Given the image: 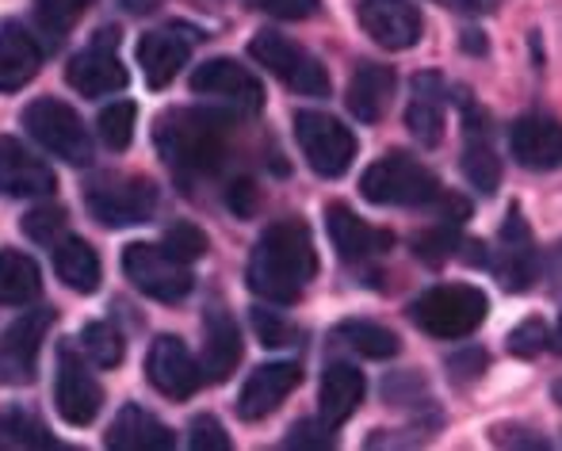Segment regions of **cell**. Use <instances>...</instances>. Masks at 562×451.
<instances>
[{
  "label": "cell",
  "mask_w": 562,
  "mask_h": 451,
  "mask_svg": "<svg viewBox=\"0 0 562 451\" xmlns=\"http://www.w3.org/2000/svg\"><path fill=\"white\" fill-rule=\"evenodd\" d=\"M318 275V249L306 223L280 218L260 234L257 249L249 257V291L265 303L291 306L306 291V283Z\"/></svg>",
  "instance_id": "1"
},
{
  "label": "cell",
  "mask_w": 562,
  "mask_h": 451,
  "mask_svg": "<svg viewBox=\"0 0 562 451\" xmlns=\"http://www.w3.org/2000/svg\"><path fill=\"white\" fill-rule=\"evenodd\" d=\"M154 142L161 157L180 172H215L226 157L229 119L218 112H195V108H172L157 119Z\"/></svg>",
  "instance_id": "2"
},
{
  "label": "cell",
  "mask_w": 562,
  "mask_h": 451,
  "mask_svg": "<svg viewBox=\"0 0 562 451\" xmlns=\"http://www.w3.org/2000/svg\"><path fill=\"white\" fill-rule=\"evenodd\" d=\"M360 192L375 207H429L445 200L440 180L409 154H386L360 177Z\"/></svg>",
  "instance_id": "3"
},
{
  "label": "cell",
  "mask_w": 562,
  "mask_h": 451,
  "mask_svg": "<svg viewBox=\"0 0 562 451\" xmlns=\"http://www.w3.org/2000/svg\"><path fill=\"white\" fill-rule=\"evenodd\" d=\"M490 298L482 295L471 283H440L429 287L414 306H409V318L417 329H425L437 340H463L486 322Z\"/></svg>",
  "instance_id": "4"
},
{
  "label": "cell",
  "mask_w": 562,
  "mask_h": 451,
  "mask_svg": "<svg viewBox=\"0 0 562 451\" xmlns=\"http://www.w3.org/2000/svg\"><path fill=\"white\" fill-rule=\"evenodd\" d=\"M249 54L257 66H265L276 81H283L299 97H329V74L311 50L280 31H260L249 43Z\"/></svg>",
  "instance_id": "5"
},
{
  "label": "cell",
  "mask_w": 562,
  "mask_h": 451,
  "mask_svg": "<svg viewBox=\"0 0 562 451\" xmlns=\"http://www.w3.org/2000/svg\"><path fill=\"white\" fill-rule=\"evenodd\" d=\"M23 126L46 154L61 157L69 165L92 161V138L85 131L81 115L66 100H35V104H27L23 108Z\"/></svg>",
  "instance_id": "6"
},
{
  "label": "cell",
  "mask_w": 562,
  "mask_h": 451,
  "mask_svg": "<svg viewBox=\"0 0 562 451\" xmlns=\"http://www.w3.org/2000/svg\"><path fill=\"white\" fill-rule=\"evenodd\" d=\"M295 138L303 149L306 165H311L318 177L337 180L352 169L356 161V134L348 131L340 119L326 112H299L295 115Z\"/></svg>",
  "instance_id": "7"
},
{
  "label": "cell",
  "mask_w": 562,
  "mask_h": 451,
  "mask_svg": "<svg viewBox=\"0 0 562 451\" xmlns=\"http://www.w3.org/2000/svg\"><path fill=\"white\" fill-rule=\"evenodd\" d=\"M123 272L142 295L157 298V303H180L192 291V272L184 260L172 257L165 245L134 241L123 249Z\"/></svg>",
  "instance_id": "8"
},
{
  "label": "cell",
  "mask_w": 562,
  "mask_h": 451,
  "mask_svg": "<svg viewBox=\"0 0 562 451\" xmlns=\"http://www.w3.org/2000/svg\"><path fill=\"white\" fill-rule=\"evenodd\" d=\"M85 207L100 226H138L149 223V215L157 211V188L142 177H112L97 180L85 195Z\"/></svg>",
  "instance_id": "9"
},
{
  "label": "cell",
  "mask_w": 562,
  "mask_h": 451,
  "mask_svg": "<svg viewBox=\"0 0 562 451\" xmlns=\"http://www.w3.org/2000/svg\"><path fill=\"white\" fill-rule=\"evenodd\" d=\"M54 326V311L38 306V311H27L4 329L0 337V383L20 386L31 383L38 371V352H43L46 329Z\"/></svg>",
  "instance_id": "10"
},
{
  "label": "cell",
  "mask_w": 562,
  "mask_h": 451,
  "mask_svg": "<svg viewBox=\"0 0 562 451\" xmlns=\"http://www.w3.org/2000/svg\"><path fill=\"white\" fill-rule=\"evenodd\" d=\"M54 406H58V417L74 429H85V425L97 421L100 406H104V386L97 383L89 368L81 363V356L74 348H61L58 352V379H54Z\"/></svg>",
  "instance_id": "11"
},
{
  "label": "cell",
  "mask_w": 562,
  "mask_h": 451,
  "mask_svg": "<svg viewBox=\"0 0 562 451\" xmlns=\"http://www.w3.org/2000/svg\"><path fill=\"white\" fill-rule=\"evenodd\" d=\"M119 46V31H100V38L89 46V50H81L74 61L66 66V81L74 92H81V97L97 100V97H112V92H123L126 89V66L119 61L115 54Z\"/></svg>",
  "instance_id": "12"
},
{
  "label": "cell",
  "mask_w": 562,
  "mask_h": 451,
  "mask_svg": "<svg viewBox=\"0 0 562 451\" xmlns=\"http://www.w3.org/2000/svg\"><path fill=\"white\" fill-rule=\"evenodd\" d=\"M494 275L513 295H520V291H528L540 280V252H536L532 229H528L520 207L509 211V218H505V226H502V237H497Z\"/></svg>",
  "instance_id": "13"
},
{
  "label": "cell",
  "mask_w": 562,
  "mask_h": 451,
  "mask_svg": "<svg viewBox=\"0 0 562 451\" xmlns=\"http://www.w3.org/2000/svg\"><path fill=\"white\" fill-rule=\"evenodd\" d=\"M192 92L195 97L223 100L226 108H234V112H241V115H257L260 108H265V89H260V81L249 74V69L237 66V61H229V58L203 61V66L192 74Z\"/></svg>",
  "instance_id": "14"
},
{
  "label": "cell",
  "mask_w": 562,
  "mask_h": 451,
  "mask_svg": "<svg viewBox=\"0 0 562 451\" xmlns=\"http://www.w3.org/2000/svg\"><path fill=\"white\" fill-rule=\"evenodd\" d=\"M146 375L165 398L180 402L192 398L207 379H203V363H195V356L188 352V345L180 337H157L149 345L146 356Z\"/></svg>",
  "instance_id": "15"
},
{
  "label": "cell",
  "mask_w": 562,
  "mask_h": 451,
  "mask_svg": "<svg viewBox=\"0 0 562 451\" xmlns=\"http://www.w3.org/2000/svg\"><path fill=\"white\" fill-rule=\"evenodd\" d=\"M54 188H58V177H54L50 165L31 149H23L15 138L0 134V195L35 200V195H50Z\"/></svg>",
  "instance_id": "16"
},
{
  "label": "cell",
  "mask_w": 562,
  "mask_h": 451,
  "mask_svg": "<svg viewBox=\"0 0 562 451\" xmlns=\"http://www.w3.org/2000/svg\"><path fill=\"white\" fill-rule=\"evenodd\" d=\"M360 27L386 50H409L422 38V15L409 0H360Z\"/></svg>",
  "instance_id": "17"
},
{
  "label": "cell",
  "mask_w": 562,
  "mask_h": 451,
  "mask_svg": "<svg viewBox=\"0 0 562 451\" xmlns=\"http://www.w3.org/2000/svg\"><path fill=\"white\" fill-rule=\"evenodd\" d=\"M509 149L517 165L532 172L562 169V123L551 115H525L509 126Z\"/></svg>",
  "instance_id": "18"
},
{
  "label": "cell",
  "mask_w": 562,
  "mask_h": 451,
  "mask_svg": "<svg viewBox=\"0 0 562 451\" xmlns=\"http://www.w3.org/2000/svg\"><path fill=\"white\" fill-rule=\"evenodd\" d=\"M299 379H303L299 363H265V368H257L245 379L241 394H237V417L241 421H265L295 391Z\"/></svg>",
  "instance_id": "19"
},
{
  "label": "cell",
  "mask_w": 562,
  "mask_h": 451,
  "mask_svg": "<svg viewBox=\"0 0 562 451\" xmlns=\"http://www.w3.org/2000/svg\"><path fill=\"white\" fill-rule=\"evenodd\" d=\"M463 177L482 195H494L497 184H502V157L494 149V138H490L486 112H479L474 104L463 108Z\"/></svg>",
  "instance_id": "20"
},
{
  "label": "cell",
  "mask_w": 562,
  "mask_h": 451,
  "mask_svg": "<svg viewBox=\"0 0 562 451\" xmlns=\"http://www.w3.org/2000/svg\"><path fill=\"white\" fill-rule=\"evenodd\" d=\"M192 43H195V31H188V27H161V31L142 35L138 61H142V74H146L149 89L172 84V77L184 69L188 54H192Z\"/></svg>",
  "instance_id": "21"
},
{
  "label": "cell",
  "mask_w": 562,
  "mask_h": 451,
  "mask_svg": "<svg viewBox=\"0 0 562 451\" xmlns=\"http://www.w3.org/2000/svg\"><path fill=\"white\" fill-rule=\"evenodd\" d=\"M326 226H329V241H334L337 257L348 260V264H363L371 257H383L386 249L394 245V237L386 229L368 226L363 218H356L352 207L345 203H334L326 211Z\"/></svg>",
  "instance_id": "22"
},
{
  "label": "cell",
  "mask_w": 562,
  "mask_h": 451,
  "mask_svg": "<svg viewBox=\"0 0 562 451\" xmlns=\"http://www.w3.org/2000/svg\"><path fill=\"white\" fill-rule=\"evenodd\" d=\"M203 379L207 383H226L234 368L241 363V334L226 306L203 311Z\"/></svg>",
  "instance_id": "23"
},
{
  "label": "cell",
  "mask_w": 562,
  "mask_h": 451,
  "mask_svg": "<svg viewBox=\"0 0 562 451\" xmlns=\"http://www.w3.org/2000/svg\"><path fill=\"white\" fill-rule=\"evenodd\" d=\"M104 444L115 448V451H172L177 448V440H172L169 425L157 421L149 409L123 406L115 414L112 429H108Z\"/></svg>",
  "instance_id": "24"
},
{
  "label": "cell",
  "mask_w": 562,
  "mask_h": 451,
  "mask_svg": "<svg viewBox=\"0 0 562 451\" xmlns=\"http://www.w3.org/2000/svg\"><path fill=\"white\" fill-rule=\"evenodd\" d=\"M406 126L417 146L437 149L445 138V81L437 74H422L414 81V100L406 108Z\"/></svg>",
  "instance_id": "25"
},
{
  "label": "cell",
  "mask_w": 562,
  "mask_h": 451,
  "mask_svg": "<svg viewBox=\"0 0 562 451\" xmlns=\"http://www.w3.org/2000/svg\"><path fill=\"white\" fill-rule=\"evenodd\" d=\"M391 97H394V74L391 66H379V61H363L360 69L352 74L348 81V112H352L360 123H379L391 108Z\"/></svg>",
  "instance_id": "26"
},
{
  "label": "cell",
  "mask_w": 562,
  "mask_h": 451,
  "mask_svg": "<svg viewBox=\"0 0 562 451\" xmlns=\"http://www.w3.org/2000/svg\"><path fill=\"white\" fill-rule=\"evenodd\" d=\"M363 391H368V383H363V375L352 363H329V368L322 371V386H318L322 417H326L329 425H345L348 417L360 409Z\"/></svg>",
  "instance_id": "27"
},
{
  "label": "cell",
  "mask_w": 562,
  "mask_h": 451,
  "mask_svg": "<svg viewBox=\"0 0 562 451\" xmlns=\"http://www.w3.org/2000/svg\"><path fill=\"white\" fill-rule=\"evenodd\" d=\"M43 66V50L23 27L0 31V92H20Z\"/></svg>",
  "instance_id": "28"
},
{
  "label": "cell",
  "mask_w": 562,
  "mask_h": 451,
  "mask_svg": "<svg viewBox=\"0 0 562 451\" xmlns=\"http://www.w3.org/2000/svg\"><path fill=\"white\" fill-rule=\"evenodd\" d=\"M54 249V272L66 283L69 291H81V295H92L100 287V257L89 241L81 237H61V241L50 245Z\"/></svg>",
  "instance_id": "29"
},
{
  "label": "cell",
  "mask_w": 562,
  "mask_h": 451,
  "mask_svg": "<svg viewBox=\"0 0 562 451\" xmlns=\"http://www.w3.org/2000/svg\"><path fill=\"white\" fill-rule=\"evenodd\" d=\"M38 291H43V275L35 260L20 249L0 252V306H23L38 298Z\"/></svg>",
  "instance_id": "30"
},
{
  "label": "cell",
  "mask_w": 562,
  "mask_h": 451,
  "mask_svg": "<svg viewBox=\"0 0 562 451\" xmlns=\"http://www.w3.org/2000/svg\"><path fill=\"white\" fill-rule=\"evenodd\" d=\"M337 340H345L352 352L368 356V360H391L402 348L398 337L375 322H345V326H337Z\"/></svg>",
  "instance_id": "31"
},
{
  "label": "cell",
  "mask_w": 562,
  "mask_h": 451,
  "mask_svg": "<svg viewBox=\"0 0 562 451\" xmlns=\"http://www.w3.org/2000/svg\"><path fill=\"white\" fill-rule=\"evenodd\" d=\"M0 437H4L8 444H20V448H54V440H50V432L43 429V421L23 406L0 409Z\"/></svg>",
  "instance_id": "32"
},
{
  "label": "cell",
  "mask_w": 562,
  "mask_h": 451,
  "mask_svg": "<svg viewBox=\"0 0 562 451\" xmlns=\"http://www.w3.org/2000/svg\"><path fill=\"white\" fill-rule=\"evenodd\" d=\"M81 348L97 368H119L123 363V337L108 322H89L81 329Z\"/></svg>",
  "instance_id": "33"
},
{
  "label": "cell",
  "mask_w": 562,
  "mask_h": 451,
  "mask_svg": "<svg viewBox=\"0 0 562 451\" xmlns=\"http://www.w3.org/2000/svg\"><path fill=\"white\" fill-rule=\"evenodd\" d=\"M134 119H138V108H134L131 100H119V104L100 112V138H104L108 149H126V146H131Z\"/></svg>",
  "instance_id": "34"
},
{
  "label": "cell",
  "mask_w": 562,
  "mask_h": 451,
  "mask_svg": "<svg viewBox=\"0 0 562 451\" xmlns=\"http://www.w3.org/2000/svg\"><path fill=\"white\" fill-rule=\"evenodd\" d=\"M161 245L177 260L192 264V260H200L203 252H207V234H203L200 226H192V223H172L169 229H165V241Z\"/></svg>",
  "instance_id": "35"
},
{
  "label": "cell",
  "mask_w": 562,
  "mask_h": 451,
  "mask_svg": "<svg viewBox=\"0 0 562 451\" xmlns=\"http://www.w3.org/2000/svg\"><path fill=\"white\" fill-rule=\"evenodd\" d=\"M23 234L38 245H54L66 237V211L61 207H35L23 215Z\"/></svg>",
  "instance_id": "36"
},
{
  "label": "cell",
  "mask_w": 562,
  "mask_h": 451,
  "mask_svg": "<svg viewBox=\"0 0 562 451\" xmlns=\"http://www.w3.org/2000/svg\"><path fill=\"white\" fill-rule=\"evenodd\" d=\"M92 4H97V0H35V12H38V20H43V27L69 31Z\"/></svg>",
  "instance_id": "37"
},
{
  "label": "cell",
  "mask_w": 562,
  "mask_h": 451,
  "mask_svg": "<svg viewBox=\"0 0 562 451\" xmlns=\"http://www.w3.org/2000/svg\"><path fill=\"white\" fill-rule=\"evenodd\" d=\"M456 229H448L445 226H437V229H429V234H422V237H414V252L425 260V264H445V260L451 257V249H456Z\"/></svg>",
  "instance_id": "38"
},
{
  "label": "cell",
  "mask_w": 562,
  "mask_h": 451,
  "mask_svg": "<svg viewBox=\"0 0 562 451\" xmlns=\"http://www.w3.org/2000/svg\"><path fill=\"white\" fill-rule=\"evenodd\" d=\"M543 345H548V326H543L540 318L520 322V326L509 334V352L520 356V360H528V356H540Z\"/></svg>",
  "instance_id": "39"
},
{
  "label": "cell",
  "mask_w": 562,
  "mask_h": 451,
  "mask_svg": "<svg viewBox=\"0 0 562 451\" xmlns=\"http://www.w3.org/2000/svg\"><path fill=\"white\" fill-rule=\"evenodd\" d=\"M334 429L337 425H329L326 417H322V421H299L283 444L288 448H334L337 444Z\"/></svg>",
  "instance_id": "40"
},
{
  "label": "cell",
  "mask_w": 562,
  "mask_h": 451,
  "mask_svg": "<svg viewBox=\"0 0 562 451\" xmlns=\"http://www.w3.org/2000/svg\"><path fill=\"white\" fill-rule=\"evenodd\" d=\"M252 329H257V337L265 340L268 348H283V345H291V337H295V329H291L280 314L265 311V306L252 311Z\"/></svg>",
  "instance_id": "41"
},
{
  "label": "cell",
  "mask_w": 562,
  "mask_h": 451,
  "mask_svg": "<svg viewBox=\"0 0 562 451\" xmlns=\"http://www.w3.org/2000/svg\"><path fill=\"white\" fill-rule=\"evenodd\" d=\"M188 444H192V451H229V437L215 417L203 414L192 421V440H188Z\"/></svg>",
  "instance_id": "42"
},
{
  "label": "cell",
  "mask_w": 562,
  "mask_h": 451,
  "mask_svg": "<svg viewBox=\"0 0 562 451\" xmlns=\"http://www.w3.org/2000/svg\"><path fill=\"white\" fill-rule=\"evenodd\" d=\"M226 207L234 211L237 218H252L260 207V188L252 184L249 177H237L234 184L226 188Z\"/></svg>",
  "instance_id": "43"
},
{
  "label": "cell",
  "mask_w": 562,
  "mask_h": 451,
  "mask_svg": "<svg viewBox=\"0 0 562 451\" xmlns=\"http://www.w3.org/2000/svg\"><path fill=\"white\" fill-rule=\"evenodd\" d=\"M249 4L272 15V20H311L322 0H249Z\"/></svg>",
  "instance_id": "44"
},
{
  "label": "cell",
  "mask_w": 562,
  "mask_h": 451,
  "mask_svg": "<svg viewBox=\"0 0 562 451\" xmlns=\"http://www.w3.org/2000/svg\"><path fill=\"white\" fill-rule=\"evenodd\" d=\"M451 375L459 379V383H467V379H479L482 375V368H486V356L479 352V348H467V352H459V356H451Z\"/></svg>",
  "instance_id": "45"
},
{
  "label": "cell",
  "mask_w": 562,
  "mask_h": 451,
  "mask_svg": "<svg viewBox=\"0 0 562 451\" xmlns=\"http://www.w3.org/2000/svg\"><path fill=\"white\" fill-rule=\"evenodd\" d=\"M437 4H445V8H456V12H471V15H479V12H494L502 0H437Z\"/></svg>",
  "instance_id": "46"
},
{
  "label": "cell",
  "mask_w": 562,
  "mask_h": 451,
  "mask_svg": "<svg viewBox=\"0 0 562 451\" xmlns=\"http://www.w3.org/2000/svg\"><path fill=\"white\" fill-rule=\"evenodd\" d=\"M126 8H131V12H149L154 0H126Z\"/></svg>",
  "instance_id": "47"
},
{
  "label": "cell",
  "mask_w": 562,
  "mask_h": 451,
  "mask_svg": "<svg viewBox=\"0 0 562 451\" xmlns=\"http://www.w3.org/2000/svg\"><path fill=\"white\" fill-rule=\"evenodd\" d=\"M555 402H559V406H562V379H559V383H555Z\"/></svg>",
  "instance_id": "48"
},
{
  "label": "cell",
  "mask_w": 562,
  "mask_h": 451,
  "mask_svg": "<svg viewBox=\"0 0 562 451\" xmlns=\"http://www.w3.org/2000/svg\"><path fill=\"white\" fill-rule=\"evenodd\" d=\"M559 340H562V318H559Z\"/></svg>",
  "instance_id": "49"
}]
</instances>
